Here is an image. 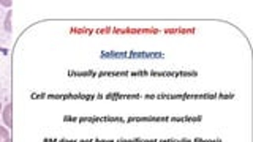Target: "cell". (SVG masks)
Returning a JSON list of instances; mask_svg holds the SVG:
<instances>
[{
    "label": "cell",
    "instance_id": "cell-1",
    "mask_svg": "<svg viewBox=\"0 0 253 142\" xmlns=\"http://www.w3.org/2000/svg\"><path fill=\"white\" fill-rule=\"evenodd\" d=\"M10 114H11V106L8 105V106L5 107V110H3V122H5V125H6V128H10V126H11V118H10Z\"/></svg>",
    "mask_w": 253,
    "mask_h": 142
},
{
    "label": "cell",
    "instance_id": "cell-4",
    "mask_svg": "<svg viewBox=\"0 0 253 142\" xmlns=\"http://www.w3.org/2000/svg\"><path fill=\"white\" fill-rule=\"evenodd\" d=\"M0 112H2V103H0Z\"/></svg>",
    "mask_w": 253,
    "mask_h": 142
},
{
    "label": "cell",
    "instance_id": "cell-2",
    "mask_svg": "<svg viewBox=\"0 0 253 142\" xmlns=\"http://www.w3.org/2000/svg\"><path fill=\"white\" fill-rule=\"evenodd\" d=\"M0 142H10V131L5 126H0Z\"/></svg>",
    "mask_w": 253,
    "mask_h": 142
},
{
    "label": "cell",
    "instance_id": "cell-3",
    "mask_svg": "<svg viewBox=\"0 0 253 142\" xmlns=\"http://www.w3.org/2000/svg\"><path fill=\"white\" fill-rule=\"evenodd\" d=\"M0 3H2L3 6H10L11 5V2H0Z\"/></svg>",
    "mask_w": 253,
    "mask_h": 142
}]
</instances>
